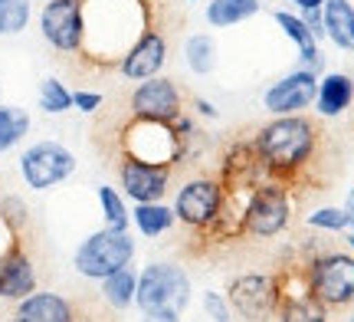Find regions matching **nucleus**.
Wrapping results in <instances>:
<instances>
[{"instance_id":"1","label":"nucleus","mask_w":354,"mask_h":322,"mask_svg":"<svg viewBox=\"0 0 354 322\" xmlns=\"http://www.w3.org/2000/svg\"><path fill=\"white\" fill-rule=\"evenodd\" d=\"M86 43L82 60L95 66H118L128 46L151 26L148 0H82Z\"/></svg>"},{"instance_id":"2","label":"nucleus","mask_w":354,"mask_h":322,"mask_svg":"<svg viewBox=\"0 0 354 322\" xmlns=\"http://www.w3.org/2000/svg\"><path fill=\"white\" fill-rule=\"evenodd\" d=\"M266 168V181H279L292 188L312 168L322 145V125L305 112L299 116H272L253 135Z\"/></svg>"},{"instance_id":"3","label":"nucleus","mask_w":354,"mask_h":322,"mask_svg":"<svg viewBox=\"0 0 354 322\" xmlns=\"http://www.w3.org/2000/svg\"><path fill=\"white\" fill-rule=\"evenodd\" d=\"M305 280L312 296L325 306V310H344L354 303V257L351 253H338V250H325L305 260Z\"/></svg>"},{"instance_id":"4","label":"nucleus","mask_w":354,"mask_h":322,"mask_svg":"<svg viewBox=\"0 0 354 322\" xmlns=\"http://www.w3.org/2000/svg\"><path fill=\"white\" fill-rule=\"evenodd\" d=\"M131 260H135V240H131V233L102 227V231L88 233L86 240L79 244L76 257H73V267H76L79 276L99 280L102 283V280L112 276L115 270L131 267Z\"/></svg>"},{"instance_id":"5","label":"nucleus","mask_w":354,"mask_h":322,"mask_svg":"<svg viewBox=\"0 0 354 322\" xmlns=\"http://www.w3.org/2000/svg\"><path fill=\"white\" fill-rule=\"evenodd\" d=\"M190 303V276L177 263H148L138 273L135 306L141 312H184Z\"/></svg>"},{"instance_id":"6","label":"nucleus","mask_w":354,"mask_h":322,"mask_svg":"<svg viewBox=\"0 0 354 322\" xmlns=\"http://www.w3.org/2000/svg\"><path fill=\"white\" fill-rule=\"evenodd\" d=\"M73 171H76V155L63 142H53V138L33 142L20 155V175H24L26 188L33 191H50L73 178Z\"/></svg>"},{"instance_id":"7","label":"nucleus","mask_w":354,"mask_h":322,"mask_svg":"<svg viewBox=\"0 0 354 322\" xmlns=\"http://www.w3.org/2000/svg\"><path fill=\"white\" fill-rule=\"evenodd\" d=\"M292 220V194L279 181H263L246 201V237H276Z\"/></svg>"},{"instance_id":"8","label":"nucleus","mask_w":354,"mask_h":322,"mask_svg":"<svg viewBox=\"0 0 354 322\" xmlns=\"http://www.w3.org/2000/svg\"><path fill=\"white\" fill-rule=\"evenodd\" d=\"M39 33L56 53H82L86 43V13L82 0H46L39 10Z\"/></svg>"},{"instance_id":"9","label":"nucleus","mask_w":354,"mask_h":322,"mask_svg":"<svg viewBox=\"0 0 354 322\" xmlns=\"http://www.w3.org/2000/svg\"><path fill=\"white\" fill-rule=\"evenodd\" d=\"M122 155L138 158V161H154V165H174L177 168V138L171 125L161 122H141L131 118L122 135H118Z\"/></svg>"},{"instance_id":"10","label":"nucleus","mask_w":354,"mask_h":322,"mask_svg":"<svg viewBox=\"0 0 354 322\" xmlns=\"http://www.w3.org/2000/svg\"><path fill=\"white\" fill-rule=\"evenodd\" d=\"M128 109H131V118L171 125L184 112V92H180V86H177L174 79H167V76L145 79L128 96Z\"/></svg>"},{"instance_id":"11","label":"nucleus","mask_w":354,"mask_h":322,"mask_svg":"<svg viewBox=\"0 0 354 322\" xmlns=\"http://www.w3.org/2000/svg\"><path fill=\"white\" fill-rule=\"evenodd\" d=\"M223 184L220 178H190L174 197V217L190 231H207L220 214Z\"/></svg>"},{"instance_id":"12","label":"nucleus","mask_w":354,"mask_h":322,"mask_svg":"<svg viewBox=\"0 0 354 322\" xmlns=\"http://www.w3.org/2000/svg\"><path fill=\"white\" fill-rule=\"evenodd\" d=\"M227 303L246 322H266L276 312V280L272 273H240L227 286Z\"/></svg>"},{"instance_id":"13","label":"nucleus","mask_w":354,"mask_h":322,"mask_svg":"<svg viewBox=\"0 0 354 322\" xmlns=\"http://www.w3.org/2000/svg\"><path fill=\"white\" fill-rule=\"evenodd\" d=\"M171 175H174V165H154V161H138V158L128 155H122V161H118L122 194L131 197L135 204L165 201V194L171 191Z\"/></svg>"},{"instance_id":"14","label":"nucleus","mask_w":354,"mask_h":322,"mask_svg":"<svg viewBox=\"0 0 354 322\" xmlns=\"http://www.w3.org/2000/svg\"><path fill=\"white\" fill-rule=\"evenodd\" d=\"M220 184L227 191H256L266 181V168L253 138H236L220 158Z\"/></svg>"},{"instance_id":"15","label":"nucleus","mask_w":354,"mask_h":322,"mask_svg":"<svg viewBox=\"0 0 354 322\" xmlns=\"http://www.w3.org/2000/svg\"><path fill=\"white\" fill-rule=\"evenodd\" d=\"M318 96V76L308 69H292L263 92V105L269 116H299L315 105Z\"/></svg>"},{"instance_id":"16","label":"nucleus","mask_w":354,"mask_h":322,"mask_svg":"<svg viewBox=\"0 0 354 322\" xmlns=\"http://www.w3.org/2000/svg\"><path fill=\"white\" fill-rule=\"evenodd\" d=\"M165 63H167L165 33H161L158 26H148V30L128 46L125 56L118 60V73L125 79H131V82H145V79L161 76Z\"/></svg>"},{"instance_id":"17","label":"nucleus","mask_w":354,"mask_h":322,"mask_svg":"<svg viewBox=\"0 0 354 322\" xmlns=\"http://www.w3.org/2000/svg\"><path fill=\"white\" fill-rule=\"evenodd\" d=\"M30 293H37V270H33V260L26 253L24 240H17L0 257V299L20 303Z\"/></svg>"},{"instance_id":"18","label":"nucleus","mask_w":354,"mask_h":322,"mask_svg":"<svg viewBox=\"0 0 354 322\" xmlns=\"http://www.w3.org/2000/svg\"><path fill=\"white\" fill-rule=\"evenodd\" d=\"M13 322H76V306L59 293H30L17 303Z\"/></svg>"},{"instance_id":"19","label":"nucleus","mask_w":354,"mask_h":322,"mask_svg":"<svg viewBox=\"0 0 354 322\" xmlns=\"http://www.w3.org/2000/svg\"><path fill=\"white\" fill-rule=\"evenodd\" d=\"M272 17H276L279 30L295 43V50H299V69H308V73L318 76V73L325 69V56H322V46H318V39L312 37V30L305 26V20L292 10H276Z\"/></svg>"},{"instance_id":"20","label":"nucleus","mask_w":354,"mask_h":322,"mask_svg":"<svg viewBox=\"0 0 354 322\" xmlns=\"http://www.w3.org/2000/svg\"><path fill=\"white\" fill-rule=\"evenodd\" d=\"M354 102V79L348 73H325L318 79V96L315 109L322 118H338L344 116Z\"/></svg>"},{"instance_id":"21","label":"nucleus","mask_w":354,"mask_h":322,"mask_svg":"<svg viewBox=\"0 0 354 322\" xmlns=\"http://www.w3.org/2000/svg\"><path fill=\"white\" fill-rule=\"evenodd\" d=\"M322 20H325V39H331L338 50L354 53V3L351 0H325Z\"/></svg>"},{"instance_id":"22","label":"nucleus","mask_w":354,"mask_h":322,"mask_svg":"<svg viewBox=\"0 0 354 322\" xmlns=\"http://www.w3.org/2000/svg\"><path fill=\"white\" fill-rule=\"evenodd\" d=\"M263 10L259 0H210L207 3V24L216 26V30H227V26H236V24H246L250 17Z\"/></svg>"},{"instance_id":"23","label":"nucleus","mask_w":354,"mask_h":322,"mask_svg":"<svg viewBox=\"0 0 354 322\" xmlns=\"http://www.w3.org/2000/svg\"><path fill=\"white\" fill-rule=\"evenodd\" d=\"M135 289H138V273L131 270V267H122V270H115L112 276L102 280V299H105L112 310L135 306Z\"/></svg>"},{"instance_id":"24","label":"nucleus","mask_w":354,"mask_h":322,"mask_svg":"<svg viewBox=\"0 0 354 322\" xmlns=\"http://www.w3.org/2000/svg\"><path fill=\"white\" fill-rule=\"evenodd\" d=\"M131 224H135L138 233H145V237H161V233H167L174 227L177 217H174V207L154 201V204H135Z\"/></svg>"},{"instance_id":"25","label":"nucleus","mask_w":354,"mask_h":322,"mask_svg":"<svg viewBox=\"0 0 354 322\" xmlns=\"http://www.w3.org/2000/svg\"><path fill=\"white\" fill-rule=\"evenodd\" d=\"M184 63L194 76H210L216 69V39L210 33H194L184 43Z\"/></svg>"},{"instance_id":"26","label":"nucleus","mask_w":354,"mask_h":322,"mask_svg":"<svg viewBox=\"0 0 354 322\" xmlns=\"http://www.w3.org/2000/svg\"><path fill=\"white\" fill-rule=\"evenodd\" d=\"M30 135V112L20 105H3L0 102V155L10 152Z\"/></svg>"},{"instance_id":"27","label":"nucleus","mask_w":354,"mask_h":322,"mask_svg":"<svg viewBox=\"0 0 354 322\" xmlns=\"http://www.w3.org/2000/svg\"><path fill=\"white\" fill-rule=\"evenodd\" d=\"M99 207H102V217H105L109 231H128L131 211H128L122 191H115L112 184H99Z\"/></svg>"},{"instance_id":"28","label":"nucleus","mask_w":354,"mask_h":322,"mask_svg":"<svg viewBox=\"0 0 354 322\" xmlns=\"http://www.w3.org/2000/svg\"><path fill=\"white\" fill-rule=\"evenodd\" d=\"M37 102L46 116H63L73 109V89L66 86L63 79L56 76H46L39 82V92H37Z\"/></svg>"},{"instance_id":"29","label":"nucleus","mask_w":354,"mask_h":322,"mask_svg":"<svg viewBox=\"0 0 354 322\" xmlns=\"http://www.w3.org/2000/svg\"><path fill=\"white\" fill-rule=\"evenodd\" d=\"M33 20V0H0V37H20Z\"/></svg>"},{"instance_id":"30","label":"nucleus","mask_w":354,"mask_h":322,"mask_svg":"<svg viewBox=\"0 0 354 322\" xmlns=\"http://www.w3.org/2000/svg\"><path fill=\"white\" fill-rule=\"evenodd\" d=\"M308 227L342 233V231H351V217H348V211H344V207H318V211L308 214Z\"/></svg>"},{"instance_id":"31","label":"nucleus","mask_w":354,"mask_h":322,"mask_svg":"<svg viewBox=\"0 0 354 322\" xmlns=\"http://www.w3.org/2000/svg\"><path fill=\"white\" fill-rule=\"evenodd\" d=\"M0 217L10 224L17 233L26 231V224H30V211H26V201L24 197H17V194H7V197H0Z\"/></svg>"},{"instance_id":"32","label":"nucleus","mask_w":354,"mask_h":322,"mask_svg":"<svg viewBox=\"0 0 354 322\" xmlns=\"http://www.w3.org/2000/svg\"><path fill=\"white\" fill-rule=\"evenodd\" d=\"M203 310H207V316H210L214 322H233L227 296L216 293V289H207V293H203Z\"/></svg>"},{"instance_id":"33","label":"nucleus","mask_w":354,"mask_h":322,"mask_svg":"<svg viewBox=\"0 0 354 322\" xmlns=\"http://www.w3.org/2000/svg\"><path fill=\"white\" fill-rule=\"evenodd\" d=\"M73 109L82 112V116H95V112L102 109V92H92V89L73 92Z\"/></svg>"},{"instance_id":"34","label":"nucleus","mask_w":354,"mask_h":322,"mask_svg":"<svg viewBox=\"0 0 354 322\" xmlns=\"http://www.w3.org/2000/svg\"><path fill=\"white\" fill-rule=\"evenodd\" d=\"M305 20V26L312 30V37L315 39H325V20H322V10H305V13H299Z\"/></svg>"},{"instance_id":"35","label":"nucleus","mask_w":354,"mask_h":322,"mask_svg":"<svg viewBox=\"0 0 354 322\" xmlns=\"http://www.w3.org/2000/svg\"><path fill=\"white\" fill-rule=\"evenodd\" d=\"M17 240H20V233H17L10 224H7V220L0 217V257H3V253H7V250H10Z\"/></svg>"},{"instance_id":"36","label":"nucleus","mask_w":354,"mask_h":322,"mask_svg":"<svg viewBox=\"0 0 354 322\" xmlns=\"http://www.w3.org/2000/svg\"><path fill=\"white\" fill-rule=\"evenodd\" d=\"M194 112H197V116H203V118H210V122H214V118H220V112H216V105L210 102V99H201V96H197V99H194Z\"/></svg>"},{"instance_id":"37","label":"nucleus","mask_w":354,"mask_h":322,"mask_svg":"<svg viewBox=\"0 0 354 322\" xmlns=\"http://www.w3.org/2000/svg\"><path fill=\"white\" fill-rule=\"evenodd\" d=\"M138 322H180V312H141Z\"/></svg>"},{"instance_id":"38","label":"nucleus","mask_w":354,"mask_h":322,"mask_svg":"<svg viewBox=\"0 0 354 322\" xmlns=\"http://www.w3.org/2000/svg\"><path fill=\"white\" fill-rule=\"evenodd\" d=\"M292 3H295V7H299V10H322V7H325V0H292Z\"/></svg>"},{"instance_id":"39","label":"nucleus","mask_w":354,"mask_h":322,"mask_svg":"<svg viewBox=\"0 0 354 322\" xmlns=\"http://www.w3.org/2000/svg\"><path fill=\"white\" fill-rule=\"evenodd\" d=\"M344 211H348V217H351V224H354V188L348 191V201H344Z\"/></svg>"},{"instance_id":"40","label":"nucleus","mask_w":354,"mask_h":322,"mask_svg":"<svg viewBox=\"0 0 354 322\" xmlns=\"http://www.w3.org/2000/svg\"><path fill=\"white\" fill-rule=\"evenodd\" d=\"M348 247H351V250H354V231L348 233Z\"/></svg>"},{"instance_id":"41","label":"nucleus","mask_w":354,"mask_h":322,"mask_svg":"<svg viewBox=\"0 0 354 322\" xmlns=\"http://www.w3.org/2000/svg\"><path fill=\"white\" fill-rule=\"evenodd\" d=\"M190 3H201V0H190Z\"/></svg>"},{"instance_id":"42","label":"nucleus","mask_w":354,"mask_h":322,"mask_svg":"<svg viewBox=\"0 0 354 322\" xmlns=\"http://www.w3.org/2000/svg\"><path fill=\"white\" fill-rule=\"evenodd\" d=\"M351 231H354V224H351Z\"/></svg>"}]
</instances>
